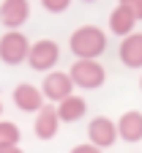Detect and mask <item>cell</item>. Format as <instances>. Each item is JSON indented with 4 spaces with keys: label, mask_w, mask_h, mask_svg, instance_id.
<instances>
[{
    "label": "cell",
    "mask_w": 142,
    "mask_h": 153,
    "mask_svg": "<svg viewBox=\"0 0 142 153\" xmlns=\"http://www.w3.org/2000/svg\"><path fill=\"white\" fill-rule=\"evenodd\" d=\"M68 49L77 60H98V55H104L107 49V33L96 25H82L71 33Z\"/></svg>",
    "instance_id": "cell-1"
},
{
    "label": "cell",
    "mask_w": 142,
    "mask_h": 153,
    "mask_svg": "<svg viewBox=\"0 0 142 153\" xmlns=\"http://www.w3.org/2000/svg\"><path fill=\"white\" fill-rule=\"evenodd\" d=\"M30 47L33 44L28 41V36L22 30H8V33L0 36V60L6 66H19V63L28 60Z\"/></svg>",
    "instance_id": "cell-2"
},
{
    "label": "cell",
    "mask_w": 142,
    "mask_h": 153,
    "mask_svg": "<svg viewBox=\"0 0 142 153\" xmlns=\"http://www.w3.org/2000/svg\"><path fill=\"white\" fill-rule=\"evenodd\" d=\"M68 74L74 79V88H82V90H96L107 79V71L98 60H74Z\"/></svg>",
    "instance_id": "cell-3"
},
{
    "label": "cell",
    "mask_w": 142,
    "mask_h": 153,
    "mask_svg": "<svg viewBox=\"0 0 142 153\" xmlns=\"http://www.w3.org/2000/svg\"><path fill=\"white\" fill-rule=\"evenodd\" d=\"M60 60V47L52 41V38H38V41L30 47V55H28V66L33 71H44L49 74Z\"/></svg>",
    "instance_id": "cell-4"
},
{
    "label": "cell",
    "mask_w": 142,
    "mask_h": 153,
    "mask_svg": "<svg viewBox=\"0 0 142 153\" xmlns=\"http://www.w3.org/2000/svg\"><path fill=\"white\" fill-rule=\"evenodd\" d=\"M41 93L44 99L52 101V104H60L63 99H68V96H74V79L68 71H49L44 76L41 82Z\"/></svg>",
    "instance_id": "cell-5"
},
{
    "label": "cell",
    "mask_w": 142,
    "mask_h": 153,
    "mask_svg": "<svg viewBox=\"0 0 142 153\" xmlns=\"http://www.w3.org/2000/svg\"><path fill=\"white\" fill-rule=\"evenodd\" d=\"M117 123L115 120H109L107 115H98V118H93L90 123H88V142L90 145H96V148H112L115 142H117Z\"/></svg>",
    "instance_id": "cell-6"
},
{
    "label": "cell",
    "mask_w": 142,
    "mask_h": 153,
    "mask_svg": "<svg viewBox=\"0 0 142 153\" xmlns=\"http://www.w3.org/2000/svg\"><path fill=\"white\" fill-rule=\"evenodd\" d=\"M11 99H14V107L19 112H28V115L41 112V107H44V93H41V88H36L30 82H19L14 88V93H11Z\"/></svg>",
    "instance_id": "cell-7"
},
{
    "label": "cell",
    "mask_w": 142,
    "mask_h": 153,
    "mask_svg": "<svg viewBox=\"0 0 142 153\" xmlns=\"http://www.w3.org/2000/svg\"><path fill=\"white\" fill-rule=\"evenodd\" d=\"M30 19V3L28 0H3L0 3V25L6 30H19Z\"/></svg>",
    "instance_id": "cell-8"
},
{
    "label": "cell",
    "mask_w": 142,
    "mask_h": 153,
    "mask_svg": "<svg viewBox=\"0 0 142 153\" xmlns=\"http://www.w3.org/2000/svg\"><path fill=\"white\" fill-rule=\"evenodd\" d=\"M60 128V115L55 104H44L41 112H36V120H33V131L38 140H52Z\"/></svg>",
    "instance_id": "cell-9"
},
{
    "label": "cell",
    "mask_w": 142,
    "mask_h": 153,
    "mask_svg": "<svg viewBox=\"0 0 142 153\" xmlns=\"http://www.w3.org/2000/svg\"><path fill=\"white\" fill-rule=\"evenodd\" d=\"M117 57L126 68H142V33H131L120 41Z\"/></svg>",
    "instance_id": "cell-10"
},
{
    "label": "cell",
    "mask_w": 142,
    "mask_h": 153,
    "mask_svg": "<svg viewBox=\"0 0 142 153\" xmlns=\"http://www.w3.org/2000/svg\"><path fill=\"white\" fill-rule=\"evenodd\" d=\"M117 134L126 142H142V112H137V109L123 112L117 120Z\"/></svg>",
    "instance_id": "cell-11"
},
{
    "label": "cell",
    "mask_w": 142,
    "mask_h": 153,
    "mask_svg": "<svg viewBox=\"0 0 142 153\" xmlns=\"http://www.w3.org/2000/svg\"><path fill=\"white\" fill-rule=\"evenodd\" d=\"M88 112V101L82 99V96H68V99H63L57 104V115H60V123H77L82 120Z\"/></svg>",
    "instance_id": "cell-12"
},
{
    "label": "cell",
    "mask_w": 142,
    "mask_h": 153,
    "mask_svg": "<svg viewBox=\"0 0 142 153\" xmlns=\"http://www.w3.org/2000/svg\"><path fill=\"white\" fill-rule=\"evenodd\" d=\"M134 25H137L134 14H131L126 6L117 3V6L112 8V14H109V33H115V36H120V38H126V36L134 33Z\"/></svg>",
    "instance_id": "cell-13"
},
{
    "label": "cell",
    "mask_w": 142,
    "mask_h": 153,
    "mask_svg": "<svg viewBox=\"0 0 142 153\" xmlns=\"http://www.w3.org/2000/svg\"><path fill=\"white\" fill-rule=\"evenodd\" d=\"M19 140H22V131H19V126L11 123V120H0V150H3V148H14V145H19Z\"/></svg>",
    "instance_id": "cell-14"
},
{
    "label": "cell",
    "mask_w": 142,
    "mask_h": 153,
    "mask_svg": "<svg viewBox=\"0 0 142 153\" xmlns=\"http://www.w3.org/2000/svg\"><path fill=\"white\" fill-rule=\"evenodd\" d=\"M41 6H44V11H49V14H63V11L71 6V0H41Z\"/></svg>",
    "instance_id": "cell-15"
},
{
    "label": "cell",
    "mask_w": 142,
    "mask_h": 153,
    "mask_svg": "<svg viewBox=\"0 0 142 153\" xmlns=\"http://www.w3.org/2000/svg\"><path fill=\"white\" fill-rule=\"evenodd\" d=\"M117 3H120V6H126V8L134 14V19H137V22L142 19V0H117Z\"/></svg>",
    "instance_id": "cell-16"
},
{
    "label": "cell",
    "mask_w": 142,
    "mask_h": 153,
    "mask_svg": "<svg viewBox=\"0 0 142 153\" xmlns=\"http://www.w3.org/2000/svg\"><path fill=\"white\" fill-rule=\"evenodd\" d=\"M68 153H101V148H96V145H90V142H82V145H74Z\"/></svg>",
    "instance_id": "cell-17"
},
{
    "label": "cell",
    "mask_w": 142,
    "mask_h": 153,
    "mask_svg": "<svg viewBox=\"0 0 142 153\" xmlns=\"http://www.w3.org/2000/svg\"><path fill=\"white\" fill-rule=\"evenodd\" d=\"M0 153H25L22 148H19V145H14V148H3V150H0Z\"/></svg>",
    "instance_id": "cell-18"
},
{
    "label": "cell",
    "mask_w": 142,
    "mask_h": 153,
    "mask_svg": "<svg viewBox=\"0 0 142 153\" xmlns=\"http://www.w3.org/2000/svg\"><path fill=\"white\" fill-rule=\"evenodd\" d=\"M0 115H3V101H0Z\"/></svg>",
    "instance_id": "cell-19"
},
{
    "label": "cell",
    "mask_w": 142,
    "mask_h": 153,
    "mask_svg": "<svg viewBox=\"0 0 142 153\" xmlns=\"http://www.w3.org/2000/svg\"><path fill=\"white\" fill-rule=\"evenodd\" d=\"M82 3H96V0H82Z\"/></svg>",
    "instance_id": "cell-20"
},
{
    "label": "cell",
    "mask_w": 142,
    "mask_h": 153,
    "mask_svg": "<svg viewBox=\"0 0 142 153\" xmlns=\"http://www.w3.org/2000/svg\"><path fill=\"white\" fill-rule=\"evenodd\" d=\"M139 88H142V76H139Z\"/></svg>",
    "instance_id": "cell-21"
}]
</instances>
